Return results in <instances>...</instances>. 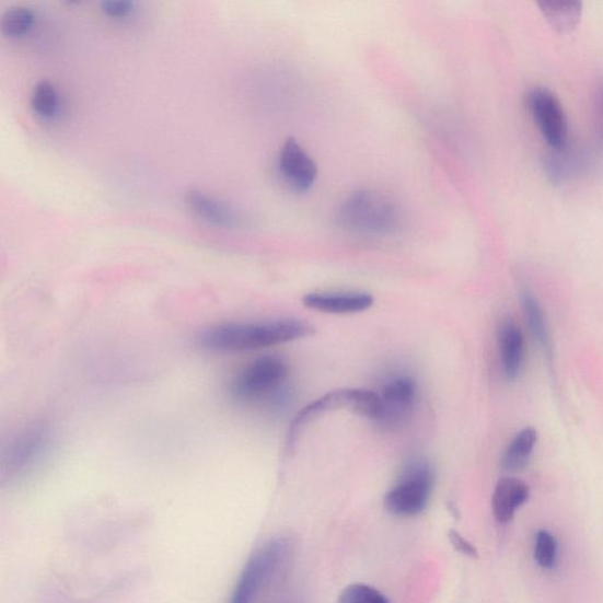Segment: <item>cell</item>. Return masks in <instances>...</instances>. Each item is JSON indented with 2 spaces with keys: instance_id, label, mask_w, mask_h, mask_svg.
Returning <instances> with one entry per match:
<instances>
[{
  "instance_id": "obj_13",
  "label": "cell",
  "mask_w": 603,
  "mask_h": 603,
  "mask_svg": "<svg viewBox=\"0 0 603 603\" xmlns=\"http://www.w3.org/2000/svg\"><path fill=\"white\" fill-rule=\"evenodd\" d=\"M499 349L503 374L514 381L521 373L524 359L523 335L513 320H506L499 328Z\"/></svg>"
},
{
  "instance_id": "obj_6",
  "label": "cell",
  "mask_w": 603,
  "mask_h": 603,
  "mask_svg": "<svg viewBox=\"0 0 603 603\" xmlns=\"http://www.w3.org/2000/svg\"><path fill=\"white\" fill-rule=\"evenodd\" d=\"M285 538H274L258 548L245 565L229 603H257L287 558Z\"/></svg>"
},
{
  "instance_id": "obj_25",
  "label": "cell",
  "mask_w": 603,
  "mask_h": 603,
  "mask_svg": "<svg viewBox=\"0 0 603 603\" xmlns=\"http://www.w3.org/2000/svg\"><path fill=\"white\" fill-rule=\"evenodd\" d=\"M290 603H300V602H290Z\"/></svg>"
},
{
  "instance_id": "obj_21",
  "label": "cell",
  "mask_w": 603,
  "mask_h": 603,
  "mask_svg": "<svg viewBox=\"0 0 603 603\" xmlns=\"http://www.w3.org/2000/svg\"><path fill=\"white\" fill-rule=\"evenodd\" d=\"M558 559V543L547 531H540L535 538V560L540 567L554 568Z\"/></svg>"
},
{
  "instance_id": "obj_12",
  "label": "cell",
  "mask_w": 603,
  "mask_h": 603,
  "mask_svg": "<svg viewBox=\"0 0 603 603\" xmlns=\"http://www.w3.org/2000/svg\"><path fill=\"white\" fill-rule=\"evenodd\" d=\"M530 499V487L515 477H502L491 498L494 518L500 523L512 521L518 509Z\"/></svg>"
},
{
  "instance_id": "obj_18",
  "label": "cell",
  "mask_w": 603,
  "mask_h": 603,
  "mask_svg": "<svg viewBox=\"0 0 603 603\" xmlns=\"http://www.w3.org/2000/svg\"><path fill=\"white\" fill-rule=\"evenodd\" d=\"M35 22V13L25 7L9 9L2 19L3 33L11 37H19L27 33Z\"/></svg>"
},
{
  "instance_id": "obj_24",
  "label": "cell",
  "mask_w": 603,
  "mask_h": 603,
  "mask_svg": "<svg viewBox=\"0 0 603 603\" xmlns=\"http://www.w3.org/2000/svg\"><path fill=\"white\" fill-rule=\"evenodd\" d=\"M598 117H599V131L603 141V86L599 94Z\"/></svg>"
},
{
  "instance_id": "obj_2",
  "label": "cell",
  "mask_w": 603,
  "mask_h": 603,
  "mask_svg": "<svg viewBox=\"0 0 603 603\" xmlns=\"http://www.w3.org/2000/svg\"><path fill=\"white\" fill-rule=\"evenodd\" d=\"M336 222L346 233L364 239L395 235L404 213L394 198L373 189L349 194L336 210Z\"/></svg>"
},
{
  "instance_id": "obj_4",
  "label": "cell",
  "mask_w": 603,
  "mask_h": 603,
  "mask_svg": "<svg viewBox=\"0 0 603 603\" xmlns=\"http://www.w3.org/2000/svg\"><path fill=\"white\" fill-rule=\"evenodd\" d=\"M53 431L49 425L36 422L26 426L3 448L0 457V480L12 484L34 472L51 448Z\"/></svg>"
},
{
  "instance_id": "obj_17",
  "label": "cell",
  "mask_w": 603,
  "mask_h": 603,
  "mask_svg": "<svg viewBox=\"0 0 603 603\" xmlns=\"http://www.w3.org/2000/svg\"><path fill=\"white\" fill-rule=\"evenodd\" d=\"M546 20L559 33H570L581 19V4L578 2H538Z\"/></svg>"
},
{
  "instance_id": "obj_7",
  "label": "cell",
  "mask_w": 603,
  "mask_h": 603,
  "mask_svg": "<svg viewBox=\"0 0 603 603\" xmlns=\"http://www.w3.org/2000/svg\"><path fill=\"white\" fill-rule=\"evenodd\" d=\"M289 369L276 357H263L244 367L230 385V393L241 402L274 398L281 392Z\"/></svg>"
},
{
  "instance_id": "obj_15",
  "label": "cell",
  "mask_w": 603,
  "mask_h": 603,
  "mask_svg": "<svg viewBox=\"0 0 603 603\" xmlns=\"http://www.w3.org/2000/svg\"><path fill=\"white\" fill-rule=\"evenodd\" d=\"M537 441V432L529 427L518 432L509 443L501 460V467L506 472L515 473L527 465Z\"/></svg>"
},
{
  "instance_id": "obj_9",
  "label": "cell",
  "mask_w": 603,
  "mask_h": 603,
  "mask_svg": "<svg viewBox=\"0 0 603 603\" xmlns=\"http://www.w3.org/2000/svg\"><path fill=\"white\" fill-rule=\"evenodd\" d=\"M381 415L378 425L393 428L408 419L417 397V384L413 378L398 374L386 380L379 393Z\"/></svg>"
},
{
  "instance_id": "obj_22",
  "label": "cell",
  "mask_w": 603,
  "mask_h": 603,
  "mask_svg": "<svg viewBox=\"0 0 603 603\" xmlns=\"http://www.w3.org/2000/svg\"><path fill=\"white\" fill-rule=\"evenodd\" d=\"M134 9V3L128 0H107L102 3V10L111 18H126Z\"/></svg>"
},
{
  "instance_id": "obj_19",
  "label": "cell",
  "mask_w": 603,
  "mask_h": 603,
  "mask_svg": "<svg viewBox=\"0 0 603 603\" xmlns=\"http://www.w3.org/2000/svg\"><path fill=\"white\" fill-rule=\"evenodd\" d=\"M34 111L43 117L55 115L58 105V96L55 86L49 81L37 83L33 94Z\"/></svg>"
},
{
  "instance_id": "obj_16",
  "label": "cell",
  "mask_w": 603,
  "mask_h": 603,
  "mask_svg": "<svg viewBox=\"0 0 603 603\" xmlns=\"http://www.w3.org/2000/svg\"><path fill=\"white\" fill-rule=\"evenodd\" d=\"M521 302L525 321H527L536 344L544 349L552 360V347L543 308H541L538 300L529 288L522 290Z\"/></svg>"
},
{
  "instance_id": "obj_3",
  "label": "cell",
  "mask_w": 603,
  "mask_h": 603,
  "mask_svg": "<svg viewBox=\"0 0 603 603\" xmlns=\"http://www.w3.org/2000/svg\"><path fill=\"white\" fill-rule=\"evenodd\" d=\"M337 409H349L366 419L378 422L381 415V399L379 393L368 390H341L331 392L302 408L290 425L287 447L293 450L303 429L324 414Z\"/></svg>"
},
{
  "instance_id": "obj_5",
  "label": "cell",
  "mask_w": 603,
  "mask_h": 603,
  "mask_svg": "<svg viewBox=\"0 0 603 603\" xmlns=\"http://www.w3.org/2000/svg\"><path fill=\"white\" fill-rule=\"evenodd\" d=\"M436 485L434 471L426 461H414L385 494L384 507L397 518L419 515L427 508Z\"/></svg>"
},
{
  "instance_id": "obj_23",
  "label": "cell",
  "mask_w": 603,
  "mask_h": 603,
  "mask_svg": "<svg viewBox=\"0 0 603 603\" xmlns=\"http://www.w3.org/2000/svg\"><path fill=\"white\" fill-rule=\"evenodd\" d=\"M453 547L463 555L469 556V558H477L476 548L469 543V541L463 537L459 532L451 531L448 534Z\"/></svg>"
},
{
  "instance_id": "obj_8",
  "label": "cell",
  "mask_w": 603,
  "mask_h": 603,
  "mask_svg": "<svg viewBox=\"0 0 603 603\" xmlns=\"http://www.w3.org/2000/svg\"><path fill=\"white\" fill-rule=\"evenodd\" d=\"M529 107L545 141L554 149H564L568 141V123L558 96L546 88H535L530 92Z\"/></svg>"
},
{
  "instance_id": "obj_10",
  "label": "cell",
  "mask_w": 603,
  "mask_h": 603,
  "mask_svg": "<svg viewBox=\"0 0 603 603\" xmlns=\"http://www.w3.org/2000/svg\"><path fill=\"white\" fill-rule=\"evenodd\" d=\"M278 172L295 193H306L314 187L318 169L314 159L297 141L289 138L278 153Z\"/></svg>"
},
{
  "instance_id": "obj_14",
  "label": "cell",
  "mask_w": 603,
  "mask_h": 603,
  "mask_svg": "<svg viewBox=\"0 0 603 603\" xmlns=\"http://www.w3.org/2000/svg\"><path fill=\"white\" fill-rule=\"evenodd\" d=\"M184 199L200 219L210 224L234 227L241 222L239 213L233 208L202 192L189 190Z\"/></svg>"
},
{
  "instance_id": "obj_11",
  "label": "cell",
  "mask_w": 603,
  "mask_h": 603,
  "mask_svg": "<svg viewBox=\"0 0 603 603\" xmlns=\"http://www.w3.org/2000/svg\"><path fill=\"white\" fill-rule=\"evenodd\" d=\"M303 304L323 314L349 315L368 311L374 305V298L359 291L312 292L303 298Z\"/></svg>"
},
{
  "instance_id": "obj_20",
  "label": "cell",
  "mask_w": 603,
  "mask_h": 603,
  "mask_svg": "<svg viewBox=\"0 0 603 603\" xmlns=\"http://www.w3.org/2000/svg\"><path fill=\"white\" fill-rule=\"evenodd\" d=\"M337 603H391L374 587L364 583H352L339 594Z\"/></svg>"
},
{
  "instance_id": "obj_1",
  "label": "cell",
  "mask_w": 603,
  "mask_h": 603,
  "mask_svg": "<svg viewBox=\"0 0 603 603\" xmlns=\"http://www.w3.org/2000/svg\"><path fill=\"white\" fill-rule=\"evenodd\" d=\"M313 333L309 324L295 318L233 322L200 333L197 345L210 352H243L290 344Z\"/></svg>"
}]
</instances>
